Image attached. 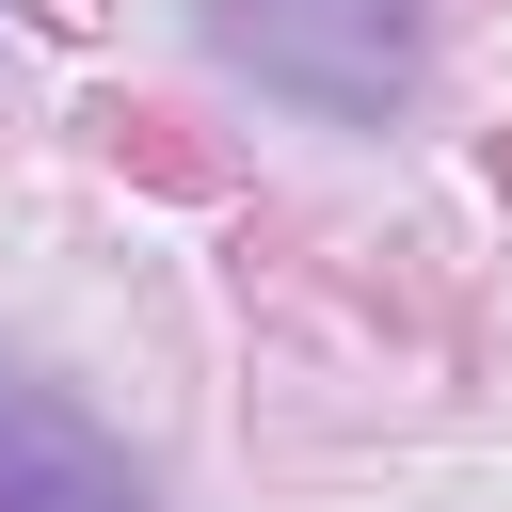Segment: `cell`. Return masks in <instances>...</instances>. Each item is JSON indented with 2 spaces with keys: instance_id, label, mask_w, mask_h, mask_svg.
I'll use <instances>...</instances> for the list:
<instances>
[{
  "instance_id": "obj_1",
  "label": "cell",
  "mask_w": 512,
  "mask_h": 512,
  "mask_svg": "<svg viewBox=\"0 0 512 512\" xmlns=\"http://www.w3.org/2000/svg\"><path fill=\"white\" fill-rule=\"evenodd\" d=\"M208 16H224V48L256 80H288L320 112H384L400 96V16L384 0H208Z\"/></svg>"
},
{
  "instance_id": "obj_2",
  "label": "cell",
  "mask_w": 512,
  "mask_h": 512,
  "mask_svg": "<svg viewBox=\"0 0 512 512\" xmlns=\"http://www.w3.org/2000/svg\"><path fill=\"white\" fill-rule=\"evenodd\" d=\"M0 512H144V480L96 416H64L48 384L0 368Z\"/></svg>"
}]
</instances>
